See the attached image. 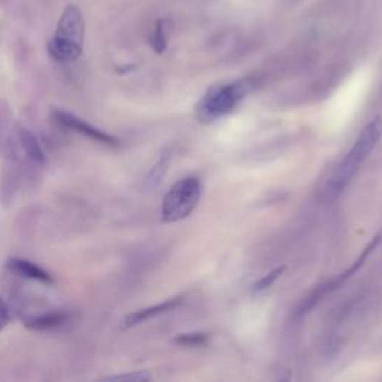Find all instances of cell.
Here are the masks:
<instances>
[{"instance_id":"1","label":"cell","mask_w":382,"mask_h":382,"mask_svg":"<svg viewBox=\"0 0 382 382\" xmlns=\"http://www.w3.org/2000/svg\"><path fill=\"white\" fill-rule=\"evenodd\" d=\"M382 136V117H375L358 134L351 150L346 153L345 159L338 164L332 176L323 188V199L332 201L338 199L344 190L350 185L353 178L366 162L369 154L375 150Z\"/></svg>"},{"instance_id":"2","label":"cell","mask_w":382,"mask_h":382,"mask_svg":"<svg viewBox=\"0 0 382 382\" xmlns=\"http://www.w3.org/2000/svg\"><path fill=\"white\" fill-rule=\"evenodd\" d=\"M85 24L81 10L71 5L64 9L55 30L54 38L48 43V52L59 63H72L83 54Z\"/></svg>"},{"instance_id":"3","label":"cell","mask_w":382,"mask_h":382,"mask_svg":"<svg viewBox=\"0 0 382 382\" xmlns=\"http://www.w3.org/2000/svg\"><path fill=\"white\" fill-rule=\"evenodd\" d=\"M253 90V81L241 80L227 85L212 88L197 106L200 121L211 122L226 117Z\"/></svg>"},{"instance_id":"4","label":"cell","mask_w":382,"mask_h":382,"mask_svg":"<svg viewBox=\"0 0 382 382\" xmlns=\"http://www.w3.org/2000/svg\"><path fill=\"white\" fill-rule=\"evenodd\" d=\"M201 190L204 187L197 176L179 179L163 199L162 220L164 222H178L187 218L199 205Z\"/></svg>"},{"instance_id":"5","label":"cell","mask_w":382,"mask_h":382,"mask_svg":"<svg viewBox=\"0 0 382 382\" xmlns=\"http://www.w3.org/2000/svg\"><path fill=\"white\" fill-rule=\"evenodd\" d=\"M381 241H382V232L378 233V234L375 236V238H374L372 241H370V243H369V245L366 246V248L363 250V253H362L360 255H358L357 260L353 263V266L348 267L346 271L342 272L341 275H338L336 278H333V279L330 281V283H325V284H323L321 287H318L317 290H313L312 293H311L305 300H303V303L300 305V308L297 309V316H299V317L306 316V313L311 312V309H312L313 306L318 305V303H320L325 296L330 295V293H333L334 290H338V288H339L341 285H344V284L346 283V281L350 279L354 274H357V272H358V269H360V267L366 263V260L369 258V255L372 254V253L378 248V245L381 243Z\"/></svg>"},{"instance_id":"6","label":"cell","mask_w":382,"mask_h":382,"mask_svg":"<svg viewBox=\"0 0 382 382\" xmlns=\"http://www.w3.org/2000/svg\"><path fill=\"white\" fill-rule=\"evenodd\" d=\"M52 118L55 122H59L62 127L83 134V136L92 139L97 143L108 145V147H118L120 145V141L115 136H112V134H109L105 130H100L92 126L85 120L76 117L75 114H71V112H67L64 109H60V108L52 109Z\"/></svg>"},{"instance_id":"7","label":"cell","mask_w":382,"mask_h":382,"mask_svg":"<svg viewBox=\"0 0 382 382\" xmlns=\"http://www.w3.org/2000/svg\"><path fill=\"white\" fill-rule=\"evenodd\" d=\"M5 267L10 274H15L21 278L38 281V283L47 284V285L54 284L52 276L47 271H45V269H42L41 266L31 263L29 260H24V258H17V257L9 258V260H6V263H5Z\"/></svg>"},{"instance_id":"8","label":"cell","mask_w":382,"mask_h":382,"mask_svg":"<svg viewBox=\"0 0 382 382\" xmlns=\"http://www.w3.org/2000/svg\"><path fill=\"white\" fill-rule=\"evenodd\" d=\"M183 297H174V299H169V300H164L162 303H159V305H154V306H150V308H145V309H139L136 312L130 313V316L125 320V329H130V327H134V325L138 324H142L145 321H148L154 317H159V316H163V313L166 312H171L174 309H176L179 305L183 303Z\"/></svg>"},{"instance_id":"9","label":"cell","mask_w":382,"mask_h":382,"mask_svg":"<svg viewBox=\"0 0 382 382\" xmlns=\"http://www.w3.org/2000/svg\"><path fill=\"white\" fill-rule=\"evenodd\" d=\"M71 321V316L64 311L47 312L42 316L30 317L24 321V325L31 332H52L62 329L63 325Z\"/></svg>"},{"instance_id":"10","label":"cell","mask_w":382,"mask_h":382,"mask_svg":"<svg viewBox=\"0 0 382 382\" xmlns=\"http://www.w3.org/2000/svg\"><path fill=\"white\" fill-rule=\"evenodd\" d=\"M17 134H18V141L21 143V147L27 154L29 159L36 164H45V162H47V155H45L35 134L22 126L17 127Z\"/></svg>"},{"instance_id":"11","label":"cell","mask_w":382,"mask_h":382,"mask_svg":"<svg viewBox=\"0 0 382 382\" xmlns=\"http://www.w3.org/2000/svg\"><path fill=\"white\" fill-rule=\"evenodd\" d=\"M171 160H172V153L171 151H166V153L162 154L159 162H157L153 166V169L150 171L147 179H145L148 187H155V185L160 184L163 176L167 172V167H169V164H171Z\"/></svg>"},{"instance_id":"12","label":"cell","mask_w":382,"mask_h":382,"mask_svg":"<svg viewBox=\"0 0 382 382\" xmlns=\"http://www.w3.org/2000/svg\"><path fill=\"white\" fill-rule=\"evenodd\" d=\"M284 271H285V266H281V267L274 269L272 272L266 274L262 279H258L257 283L253 285V293L254 295H260V293H263V291H266L267 288H271L275 284V281L284 274Z\"/></svg>"},{"instance_id":"13","label":"cell","mask_w":382,"mask_h":382,"mask_svg":"<svg viewBox=\"0 0 382 382\" xmlns=\"http://www.w3.org/2000/svg\"><path fill=\"white\" fill-rule=\"evenodd\" d=\"M150 43L153 50L157 54L164 52L166 47H167V38H166V30H164V21H159L155 26V30L153 33V36L150 39Z\"/></svg>"},{"instance_id":"14","label":"cell","mask_w":382,"mask_h":382,"mask_svg":"<svg viewBox=\"0 0 382 382\" xmlns=\"http://www.w3.org/2000/svg\"><path fill=\"white\" fill-rule=\"evenodd\" d=\"M209 341V334L208 333H185V334H179L178 338H175V344H179L183 346H201L205 345Z\"/></svg>"},{"instance_id":"15","label":"cell","mask_w":382,"mask_h":382,"mask_svg":"<svg viewBox=\"0 0 382 382\" xmlns=\"http://www.w3.org/2000/svg\"><path fill=\"white\" fill-rule=\"evenodd\" d=\"M150 379H151V375L148 372H145V370H136V372L112 375V376L104 378V381H133V382H145Z\"/></svg>"},{"instance_id":"16","label":"cell","mask_w":382,"mask_h":382,"mask_svg":"<svg viewBox=\"0 0 382 382\" xmlns=\"http://www.w3.org/2000/svg\"><path fill=\"white\" fill-rule=\"evenodd\" d=\"M9 321H10L9 306L3 302V299H0V332L6 327Z\"/></svg>"}]
</instances>
